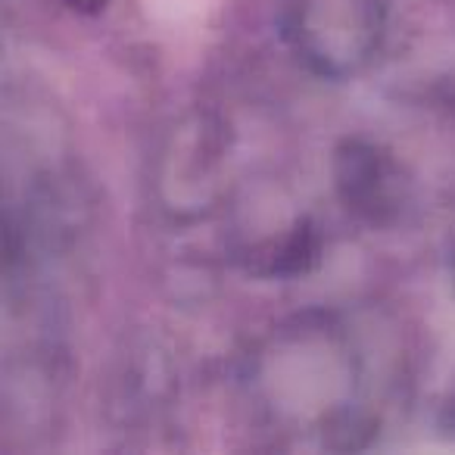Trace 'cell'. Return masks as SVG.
<instances>
[{"instance_id":"1","label":"cell","mask_w":455,"mask_h":455,"mask_svg":"<svg viewBox=\"0 0 455 455\" xmlns=\"http://www.w3.org/2000/svg\"><path fill=\"white\" fill-rule=\"evenodd\" d=\"M384 13L387 0H293L291 38L299 47L331 20V26H337L331 76H343L374 53L384 28Z\"/></svg>"},{"instance_id":"2","label":"cell","mask_w":455,"mask_h":455,"mask_svg":"<svg viewBox=\"0 0 455 455\" xmlns=\"http://www.w3.org/2000/svg\"><path fill=\"white\" fill-rule=\"evenodd\" d=\"M72 10H78V13H100L103 7H107V0H66Z\"/></svg>"}]
</instances>
